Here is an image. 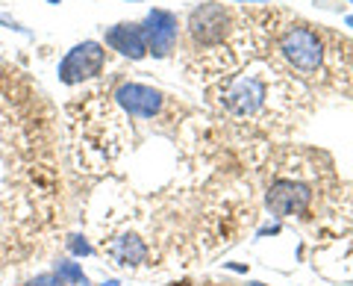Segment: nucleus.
<instances>
[{"mask_svg":"<svg viewBox=\"0 0 353 286\" xmlns=\"http://www.w3.org/2000/svg\"><path fill=\"white\" fill-rule=\"evenodd\" d=\"M74 169L106 178V207L92 210L101 251L118 269L185 266L236 242L250 225L256 136L227 145L209 118L174 104L165 169H157L148 118H132L112 95L92 92L65 106Z\"/></svg>","mask_w":353,"mask_h":286,"instance_id":"nucleus-1","label":"nucleus"},{"mask_svg":"<svg viewBox=\"0 0 353 286\" xmlns=\"http://www.w3.org/2000/svg\"><path fill=\"white\" fill-rule=\"evenodd\" d=\"M280 9H236L224 41L192 48L212 113L245 136H285L312 109V89L274 50Z\"/></svg>","mask_w":353,"mask_h":286,"instance_id":"nucleus-2","label":"nucleus"},{"mask_svg":"<svg viewBox=\"0 0 353 286\" xmlns=\"http://www.w3.org/2000/svg\"><path fill=\"white\" fill-rule=\"evenodd\" d=\"M53 115L24 71L0 62V254L24 260L62 213Z\"/></svg>","mask_w":353,"mask_h":286,"instance_id":"nucleus-3","label":"nucleus"},{"mask_svg":"<svg viewBox=\"0 0 353 286\" xmlns=\"http://www.w3.org/2000/svg\"><path fill=\"white\" fill-rule=\"evenodd\" d=\"M236 24V9L221 6V3H203L189 15V39L192 48H209L224 41V36Z\"/></svg>","mask_w":353,"mask_h":286,"instance_id":"nucleus-4","label":"nucleus"},{"mask_svg":"<svg viewBox=\"0 0 353 286\" xmlns=\"http://www.w3.org/2000/svg\"><path fill=\"white\" fill-rule=\"evenodd\" d=\"M106 68V50L97 45V41H83V45L71 48L65 53V59L59 62V80L77 86V83H85V80H94L101 77Z\"/></svg>","mask_w":353,"mask_h":286,"instance_id":"nucleus-5","label":"nucleus"},{"mask_svg":"<svg viewBox=\"0 0 353 286\" xmlns=\"http://www.w3.org/2000/svg\"><path fill=\"white\" fill-rule=\"evenodd\" d=\"M109 95H112V101L132 118H157L162 109L168 106V95L153 89V86H145V83L124 80V83H118Z\"/></svg>","mask_w":353,"mask_h":286,"instance_id":"nucleus-6","label":"nucleus"},{"mask_svg":"<svg viewBox=\"0 0 353 286\" xmlns=\"http://www.w3.org/2000/svg\"><path fill=\"white\" fill-rule=\"evenodd\" d=\"M145 39H148V50L153 57H168L176 45V36H180V21L176 15L165 12V9H153L145 18Z\"/></svg>","mask_w":353,"mask_h":286,"instance_id":"nucleus-7","label":"nucleus"},{"mask_svg":"<svg viewBox=\"0 0 353 286\" xmlns=\"http://www.w3.org/2000/svg\"><path fill=\"white\" fill-rule=\"evenodd\" d=\"M106 45L118 50L121 57H130V59H145L148 57V39H145V30L139 24H118V27H109L106 30Z\"/></svg>","mask_w":353,"mask_h":286,"instance_id":"nucleus-8","label":"nucleus"},{"mask_svg":"<svg viewBox=\"0 0 353 286\" xmlns=\"http://www.w3.org/2000/svg\"><path fill=\"white\" fill-rule=\"evenodd\" d=\"M57 274H59L62 280L74 283V286H88V278L83 274V269L77 266V263H71V260H59L57 263Z\"/></svg>","mask_w":353,"mask_h":286,"instance_id":"nucleus-9","label":"nucleus"},{"mask_svg":"<svg viewBox=\"0 0 353 286\" xmlns=\"http://www.w3.org/2000/svg\"><path fill=\"white\" fill-rule=\"evenodd\" d=\"M27 286H68L57 271H44V274H36V278H30Z\"/></svg>","mask_w":353,"mask_h":286,"instance_id":"nucleus-10","label":"nucleus"},{"mask_svg":"<svg viewBox=\"0 0 353 286\" xmlns=\"http://www.w3.org/2000/svg\"><path fill=\"white\" fill-rule=\"evenodd\" d=\"M65 245L71 248V254H92V242H88L85 236H80V233L68 236V242H65Z\"/></svg>","mask_w":353,"mask_h":286,"instance_id":"nucleus-11","label":"nucleus"},{"mask_svg":"<svg viewBox=\"0 0 353 286\" xmlns=\"http://www.w3.org/2000/svg\"><path fill=\"white\" fill-rule=\"evenodd\" d=\"M171 286H233V283H218V280H203V283H171Z\"/></svg>","mask_w":353,"mask_h":286,"instance_id":"nucleus-12","label":"nucleus"},{"mask_svg":"<svg viewBox=\"0 0 353 286\" xmlns=\"http://www.w3.org/2000/svg\"><path fill=\"white\" fill-rule=\"evenodd\" d=\"M48 3H59V0H48Z\"/></svg>","mask_w":353,"mask_h":286,"instance_id":"nucleus-13","label":"nucleus"},{"mask_svg":"<svg viewBox=\"0 0 353 286\" xmlns=\"http://www.w3.org/2000/svg\"><path fill=\"white\" fill-rule=\"evenodd\" d=\"M250 286H262V283H250Z\"/></svg>","mask_w":353,"mask_h":286,"instance_id":"nucleus-14","label":"nucleus"},{"mask_svg":"<svg viewBox=\"0 0 353 286\" xmlns=\"http://www.w3.org/2000/svg\"><path fill=\"white\" fill-rule=\"evenodd\" d=\"M0 263H3V254H0Z\"/></svg>","mask_w":353,"mask_h":286,"instance_id":"nucleus-15","label":"nucleus"}]
</instances>
